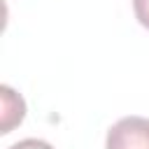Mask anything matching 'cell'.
Listing matches in <instances>:
<instances>
[{
    "instance_id": "6da1fadb",
    "label": "cell",
    "mask_w": 149,
    "mask_h": 149,
    "mask_svg": "<svg viewBox=\"0 0 149 149\" xmlns=\"http://www.w3.org/2000/svg\"><path fill=\"white\" fill-rule=\"evenodd\" d=\"M105 149H149V119L123 116L109 130Z\"/></svg>"
},
{
    "instance_id": "7a4b0ae2",
    "label": "cell",
    "mask_w": 149,
    "mask_h": 149,
    "mask_svg": "<svg viewBox=\"0 0 149 149\" xmlns=\"http://www.w3.org/2000/svg\"><path fill=\"white\" fill-rule=\"evenodd\" d=\"M0 107H2V112H0V116H2L0 133L7 135V133H12L14 126H19L23 121V116H26V102H23V98L12 86L5 84V86H0Z\"/></svg>"
},
{
    "instance_id": "3957f363",
    "label": "cell",
    "mask_w": 149,
    "mask_h": 149,
    "mask_svg": "<svg viewBox=\"0 0 149 149\" xmlns=\"http://www.w3.org/2000/svg\"><path fill=\"white\" fill-rule=\"evenodd\" d=\"M133 12H135V19L140 21V26H144L149 30V0H133Z\"/></svg>"
},
{
    "instance_id": "277c9868",
    "label": "cell",
    "mask_w": 149,
    "mask_h": 149,
    "mask_svg": "<svg viewBox=\"0 0 149 149\" xmlns=\"http://www.w3.org/2000/svg\"><path fill=\"white\" fill-rule=\"evenodd\" d=\"M9 149H54L49 142H44V140H37V137H26V140H19V142H14Z\"/></svg>"
}]
</instances>
